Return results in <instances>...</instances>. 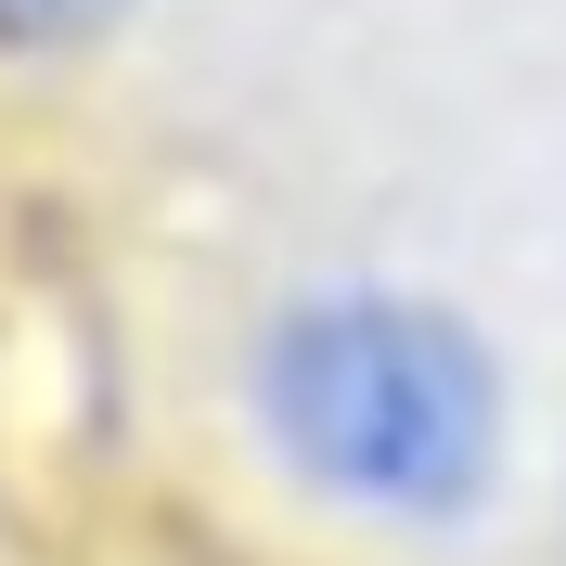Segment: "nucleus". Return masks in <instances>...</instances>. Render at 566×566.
<instances>
[{
	"instance_id": "obj_2",
	"label": "nucleus",
	"mask_w": 566,
	"mask_h": 566,
	"mask_svg": "<svg viewBox=\"0 0 566 566\" xmlns=\"http://www.w3.org/2000/svg\"><path fill=\"white\" fill-rule=\"evenodd\" d=\"M129 27V0H0V65H65Z\"/></svg>"
},
{
	"instance_id": "obj_1",
	"label": "nucleus",
	"mask_w": 566,
	"mask_h": 566,
	"mask_svg": "<svg viewBox=\"0 0 566 566\" xmlns=\"http://www.w3.org/2000/svg\"><path fill=\"white\" fill-rule=\"evenodd\" d=\"M245 412L310 502L463 528L502 490V360L490 335L399 283L283 296L245 360Z\"/></svg>"
}]
</instances>
